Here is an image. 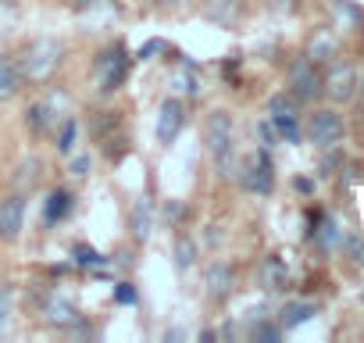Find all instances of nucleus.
I'll return each instance as SVG.
<instances>
[{
    "label": "nucleus",
    "instance_id": "obj_1",
    "mask_svg": "<svg viewBox=\"0 0 364 343\" xmlns=\"http://www.w3.org/2000/svg\"><path fill=\"white\" fill-rule=\"evenodd\" d=\"M65 54H68V47H65V40H58V36H36V40H26V43L15 51L18 68H22V75H26L29 86H47V83L61 72Z\"/></svg>",
    "mask_w": 364,
    "mask_h": 343
},
{
    "label": "nucleus",
    "instance_id": "obj_2",
    "mask_svg": "<svg viewBox=\"0 0 364 343\" xmlns=\"http://www.w3.org/2000/svg\"><path fill=\"white\" fill-rule=\"evenodd\" d=\"M304 136H307V143L311 147H318V150H336L339 143H343V136H346V118H343V111L336 107V104H311V111H307V118H304Z\"/></svg>",
    "mask_w": 364,
    "mask_h": 343
},
{
    "label": "nucleus",
    "instance_id": "obj_3",
    "mask_svg": "<svg viewBox=\"0 0 364 343\" xmlns=\"http://www.w3.org/2000/svg\"><path fill=\"white\" fill-rule=\"evenodd\" d=\"M360 68L350 61V58H336L332 65L321 68V100L336 104V107H346L360 97Z\"/></svg>",
    "mask_w": 364,
    "mask_h": 343
},
{
    "label": "nucleus",
    "instance_id": "obj_4",
    "mask_svg": "<svg viewBox=\"0 0 364 343\" xmlns=\"http://www.w3.org/2000/svg\"><path fill=\"white\" fill-rule=\"evenodd\" d=\"M286 90L300 104H318L321 100V65H314L304 51L286 61Z\"/></svg>",
    "mask_w": 364,
    "mask_h": 343
},
{
    "label": "nucleus",
    "instance_id": "obj_5",
    "mask_svg": "<svg viewBox=\"0 0 364 343\" xmlns=\"http://www.w3.org/2000/svg\"><path fill=\"white\" fill-rule=\"evenodd\" d=\"M204 147H208V154L215 157V164L225 168V161H229L232 150H236V122H232L229 111L215 107V111L204 118Z\"/></svg>",
    "mask_w": 364,
    "mask_h": 343
},
{
    "label": "nucleus",
    "instance_id": "obj_6",
    "mask_svg": "<svg viewBox=\"0 0 364 343\" xmlns=\"http://www.w3.org/2000/svg\"><path fill=\"white\" fill-rule=\"evenodd\" d=\"M26 211H29V197L26 190L4 194L0 197V243H18L26 233Z\"/></svg>",
    "mask_w": 364,
    "mask_h": 343
},
{
    "label": "nucleus",
    "instance_id": "obj_7",
    "mask_svg": "<svg viewBox=\"0 0 364 343\" xmlns=\"http://www.w3.org/2000/svg\"><path fill=\"white\" fill-rule=\"evenodd\" d=\"M240 286V268L232 261H211L204 268V297L211 304H229Z\"/></svg>",
    "mask_w": 364,
    "mask_h": 343
},
{
    "label": "nucleus",
    "instance_id": "obj_8",
    "mask_svg": "<svg viewBox=\"0 0 364 343\" xmlns=\"http://www.w3.org/2000/svg\"><path fill=\"white\" fill-rule=\"evenodd\" d=\"M186 118H190L186 100H182V97H164L161 107H157V122H154V136H157V143H161V147H171V143L178 139L182 125H186Z\"/></svg>",
    "mask_w": 364,
    "mask_h": 343
},
{
    "label": "nucleus",
    "instance_id": "obj_9",
    "mask_svg": "<svg viewBox=\"0 0 364 343\" xmlns=\"http://www.w3.org/2000/svg\"><path fill=\"white\" fill-rule=\"evenodd\" d=\"M304 54L314 61V65H332L336 58H343V40H339V33L336 29H314L311 36H307V43H304Z\"/></svg>",
    "mask_w": 364,
    "mask_h": 343
},
{
    "label": "nucleus",
    "instance_id": "obj_10",
    "mask_svg": "<svg viewBox=\"0 0 364 343\" xmlns=\"http://www.w3.org/2000/svg\"><path fill=\"white\" fill-rule=\"evenodd\" d=\"M125 72H129V61H125V51H122V47H107V51H100V58H97L100 93H114V90L125 83Z\"/></svg>",
    "mask_w": 364,
    "mask_h": 343
},
{
    "label": "nucleus",
    "instance_id": "obj_11",
    "mask_svg": "<svg viewBox=\"0 0 364 343\" xmlns=\"http://www.w3.org/2000/svg\"><path fill=\"white\" fill-rule=\"evenodd\" d=\"M26 86L29 83H26V75L18 68V58L15 54H0V107L18 100L26 93Z\"/></svg>",
    "mask_w": 364,
    "mask_h": 343
},
{
    "label": "nucleus",
    "instance_id": "obj_12",
    "mask_svg": "<svg viewBox=\"0 0 364 343\" xmlns=\"http://www.w3.org/2000/svg\"><path fill=\"white\" fill-rule=\"evenodd\" d=\"M240 183H243V190H250V194H272V186H275V176H272V161H268L264 154H261V157H254V161L243 168Z\"/></svg>",
    "mask_w": 364,
    "mask_h": 343
},
{
    "label": "nucleus",
    "instance_id": "obj_13",
    "mask_svg": "<svg viewBox=\"0 0 364 343\" xmlns=\"http://www.w3.org/2000/svg\"><path fill=\"white\" fill-rule=\"evenodd\" d=\"M43 318H47L50 325H58V329H68V325L79 322V311H75V304H72L65 293H50L47 304H43Z\"/></svg>",
    "mask_w": 364,
    "mask_h": 343
},
{
    "label": "nucleus",
    "instance_id": "obj_14",
    "mask_svg": "<svg viewBox=\"0 0 364 343\" xmlns=\"http://www.w3.org/2000/svg\"><path fill=\"white\" fill-rule=\"evenodd\" d=\"M197 258H200V243L190 233H175V240H171V261H175V268L178 272H190L197 265Z\"/></svg>",
    "mask_w": 364,
    "mask_h": 343
},
{
    "label": "nucleus",
    "instance_id": "obj_15",
    "mask_svg": "<svg viewBox=\"0 0 364 343\" xmlns=\"http://www.w3.org/2000/svg\"><path fill=\"white\" fill-rule=\"evenodd\" d=\"M150 226H154L150 201H146V197H139V201L129 208V236H132L136 243H146V236H150Z\"/></svg>",
    "mask_w": 364,
    "mask_h": 343
},
{
    "label": "nucleus",
    "instance_id": "obj_16",
    "mask_svg": "<svg viewBox=\"0 0 364 343\" xmlns=\"http://www.w3.org/2000/svg\"><path fill=\"white\" fill-rule=\"evenodd\" d=\"M300 100L289 93V90H279V93H272L268 97V115H272V122H279V118H300Z\"/></svg>",
    "mask_w": 364,
    "mask_h": 343
},
{
    "label": "nucleus",
    "instance_id": "obj_17",
    "mask_svg": "<svg viewBox=\"0 0 364 343\" xmlns=\"http://www.w3.org/2000/svg\"><path fill=\"white\" fill-rule=\"evenodd\" d=\"M68 211H72V194H68V190H54V194L47 197V226L61 222Z\"/></svg>",
    "mask_w": 364,
    "mask_h": 343
},
{
    "label": "nucleus",
    "instance_id": "obj_18",
    "mask_svg": "<svg viewBox=\"0 0 364 343\" xmlns=\"http://www.w3.org/2000/svg\"><path fill=\"white\" fill-rule=\"evenodd\" d=\"M286 283H289V279H286V268H282L275 258H268V261L261 265V286H264V290H286Z\"/></svg>",
    "mask_w": 364,
    "mask_h": 343
},
{
    "label": "nucleus",
    "instance_id": "obj_19",
    "mask_svg": "<svg viewBox=\"0 0 364 343\" xmlns=\"http://www.w3.org/2000/svg\"><path fill=\"white\" fill-rule=\"evenodd\" d=\"M15 315V286L11 283H0V332H8Z\"/></svg>",
    "mask_w": 364,
    "mask_h": 343
},
{
    "label": "nucleus",
    "instance_id": "obj_20",
    "mask_svg": "<svg viewBox=\"0 0 364 343\" xmlns=\"http://www.w3.org/2000/svg\"><path fill=\"white\" fill-rule=\"evenodd\" d=\"M314 315V304H286L282 307V329H293V325H300V322H307Z\"/></svg>",
    "mask_w": 364,
    "mask_h": 343
},
{
    "label": "nucleus",
    "instance_id": "obj_21",
    "mask_svg": "<svg viewBox=\"0 0 364 343\" xmlns=\"http://www.w3.org/2000/svg\"><path fill=\"white\" fill-rule=\"evenodd\" d=\"M72 139H75V122L68 118L65 129H61V136H58V150H61V154H72Z\"/></svg>",
    "mask_w": 364,
    "mask_h": 343
},
{
    "label": "nucleus",
    "instance_id": "obj_22",
    "mask_svg": "<svg viewBox=\"0 0 364 343\" xmlns=\"http://www.w3.org/2000/svg\"><path fill=\"white\" fill-rule=\"evenodd\" d=\"M114 300H118V304H132V300H136V290H132V283H118V290H114Z\"/></svg>",
    "mask_w": 364,
    "mask_h": 343
},
{
    "label": "nucleus",
    "instance_id": "obj_23",
    "mask_svg": "<svg viewBox=\"0 0 364 343\" xmlns=\"http://www.w3.org/2000/svg\"><path fill=\"white\" fill-rule=\"evenodd\" d=\"M264 4H268V11H279V15L296 11V0H264Z\"/></svg>",
    "mask_w": 364,
    "mask_h": 343
},
{
    "label": "nucleus",
    "instance_id": "obj_24",
    "mask_svg": "<svg viewBox=\"0 0 364 343\" xmlns=\"http://www.w3.org/2000/svg\"><path fill=\"white\" fill-rule=\"evenodd\" d=\"M72 176H90V157H86V154L72 161Z\"/></svg>",
    "mask_w": 364,
    "mask_h": 343
},
{
    "label": "nucleus",
    "instance_id": "obj_25",
    "mask_svg": "<svg viewBox=\"0 0 364 343\" xmlns=\"http://www.w3.org/2000/svg\"><path fill=\"white\" fill-rule=\"evenodd\" d=\"M164 4H186V0H164Z\"/></svg>",
    "mask_w": 364,
    "mask_h": 343
},
{
    "label": "nucleus",
    "instance_id": "obj_26",
    "mask_svg": "<svg viewBox=\"0 0 364 343\" xmlns=\"http://www.w3.org/2000/svg\"><path fill=\"white\" fill-rule=\"evenodd\" d=\"M360 97H364V79H360Z\"/></svg>",
    "mask_w": 364,
    "mask_h": 343
}]
</instances>
